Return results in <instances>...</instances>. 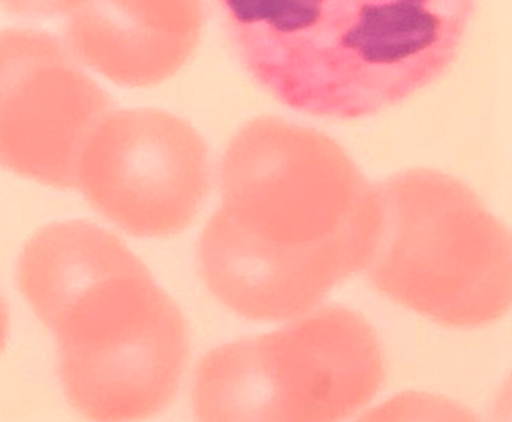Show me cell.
Listing matches in <instances>:
<instances>
[{
	"instance_id": "9",
	"label": "cell",
	"mask_w": 512,
	"mask_h": 422,
	"mask_svg": "<svg viewBox=\"0 0 512 422\" xmlns=\"http://www.w3.org/2000/svg\"><path fill=\"white\" fill-rule=\"evenodd\" d=\"M80 2L82 0H0V5L16 16L47 19L71 13Z\"/></svg>"
},
{
	"instance_id": "6",
	"label": "cell",
	"mask_w": 512,
	"mask_h": 422,
	"mask_svg": "<svg viewBox=\"0 0 512 422\" xmlns=\"http://www.w3.org/2000/svg\"><path fill=\"white\" fill-rule=\"evenodd\" d=\"M77 188L95 211L130 235H178L208 196V148L172 113H109L80 155Z\"/></svg>"
},
{
	"instance_id": "8",
	"label": "cell",
	"mask_w": 512,
	"mask_h": 422,
	"mask_svg": "<svg viewBox=\"0 0 512 422\" xmlns=\"http://www.w3.org/2000/svg\"><path fill=\"white\" fill-rule=\"evenodd\" d=\"M200 29V0H82L67 37L89 68L116 85L149 88L184 67Z\"/></svg>"
},
{
	"instance_id": "1",
	"label": "cell",
	"mask_w": 512,
	"mask_h": 422,
	"mask_svg": "<svg viewBox=\"0 0 512 422\" xmlns=\"http://www.w3.org/2000/svg\"><path fill=\"white\" fill-rule=\"evenodd\" d=\"M221 190L199 265L209 292L238 316H302L364 269L379 223L376 191L329 137L256 119L227 149Z\"/></svg>"
},
{
	"instance_id": "10",
	"label": "cell",
	"mask_w": 512,
	"mask_h": 422,
	"mask_svg": "<svg viewBox=\"0 0 512 422\" xmlns=\"http://www.w3.org/2000/svg\"><path fill=\"white\" fill-rule=\"evenodd\" d=\"M8 332H10V313H8L7 302L0 293V355L7 344Z\"/></svg>"
},
{
	"instance_id": "7",
	"label": "cell",
	"mask_w": 512,
	"mask_h": 422,
	"mask_svg": "<svg viewBox=\"0 0 512 422\" xmlns=\"http://www.w3.org/2000/svg\"><path fill=\"white\" fill-rule=\"evenodd\" d=\"M113 106L59 38L0 31V167L47 187L77 188L80 155Z\"/></svg>"
},
{
	"instance_id": "2",
	"label": "cell",
	"mask_w": 512,
	"mask_h": 422,
	"mask_svg": "<svg viewBox=\"0 0 512 422\" xmlns=\"http://www.w3.org/2000/svg\"><path fill=\"white\" fill-rule=\"evenodd\" d=\"M248 76L289 109L355 121L439 80L478 0H215Z\"/></svg>"
},
{
	"instance_id": "3",
	"label": "cell",
	"mask_w": 512,
	"mask_h": 422,
	"mask_svg": "<svg viewBox=\"0 0 512 422\" xmlns=\"http://www.w3.org/2000/svg\"><path fill=\"white\" fill-rule=\"evenodd\" d=\"M19 286L55 332L68 403L94 421L143 419L166 409L190 361L181 308L113 233L64 221L23 248Z\"/></svg>"
},
{
	"instance_id": "4",
	"label": "cell",
	"mask_w": 512,
	"mask_h": 422,
	"mask_svg": "<svg viewBox=\"0 0 512 422\" xmlns=\"http://www.w3.org/2000/svg\"><path fill=\"white\" fill-rule=\"evenodd\" d=\"M374 191L379 223L364 271L377 292L446 328L508 313L511 236L467 185L416 169Z\"/></svg>"
},
{
	"instance_id": "5",
	"label": "cell",
	"mask_w": 512,
	"mask_h": 422,
	"mask_svg": "<svg viewBox=\"0 0 512 422\" xmlns=\"http://www.w3.org/2000/svg\"><path fill=\"white\" fill-rule=\"evenodd\" d=\"M385 379L373 326L326 305L206 353L194 373L193 410L200 421H341L367 406Z\"/></svg>"
}]
</instances>
